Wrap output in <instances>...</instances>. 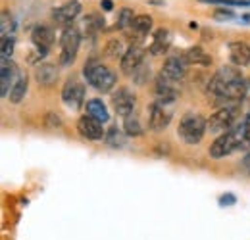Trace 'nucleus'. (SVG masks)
I'll return each instance as SVG.
<instances>
[{"mask_svg": "<svg viewBox=\"0 0 250 240\" xmlns=\"http://www.w3.org/2000/svg\"><path fill=\"white\" fill-rule=\"evenodd\" d=\"M83 25H85V29H87L89 35H96L98 31L104 29V20H102L98 14H91V16H87V18H85Z\"/></svg>", "mask_w": 250, "mask_h": 240, "instance_id": "26", "label": "nucleus"}, {"mask_svg": "<svg viewBox=\"0 0 250 240\" xmlns=\"http://www.w3.org/2000/svg\"><path fill=\"white\" fill-rule=\"evenodd\" d=\"M135 104H137V96L129 87H120L112 94V106H114L116 114L122 118H127L133 114Z\"/></svg>", "mask_w": 250, "mask_h": 240, "instance_id": "8", "label": "nucleus"}, {"mask_svg": "<svg viewBox=\"0 0 250 240\" xmlns=\"http://www.w3.org/2000/svg\"><path fill=\"white\" fill-rule=\"evenodd\" d=\"M152 18L148 16V14H141V16H135V20H133V23H131V27H129V37H133V40H135V44H139L141 42V39L143 37H146L150 31H152Z\"/></svg>", "mask_w": 250, "mask_h": 240, "instance_id": "17", "label": "nucleus"}, {"mask_svg": "<svg viewBox=\"0 0 250 240\" xmlns=\"http://www.w3.org/2000/svg\"><path fill=\"white\" fill-rule=\"evenodd\" d=\"M241 165H243V169L250 175V154L245 156V160H243V163H241Z\"/></svg>", "mask_w": 250, "mask_h": 240, "instance_id": "38", "label": "nucleus"}, {"mask_svg": "<svg viewBox=\"0 0 250 240\" xmlns=\"http://www.w3.org/2000/svg\"><path fill=\"white\" fill-rule=\"evenodd\" d=\"M31 40H33V44L37 46V50L44 56V54L50 50V46L54 44L56 37H54V31L50 29L48 25H37V27L31 31Z\"/></svg>", "mask_w": 250, "mask_h": 240, "instance_id": "15", "label": "nucleus"}, {"mask_svg": "<svg viewBox=\"0 0 250 240\" xmlns=\"http://www.w3.org/2000/svg\"><path fill=\"white\" fill-rule=\"evenodd\" d=\"M237 150H249L247 139H245V125H243V123H239V125H235L231 131L219 135L218 139L212 142V146H210L208 152H210L212 158L221 160V158L231 156L233 152H237Z\"/></svg>", "mask_w": 250, "mask_h": 240, "instance_id": "2", "label": "nucleus"}, {"mask_svg": "<svg viewBox=\"0 0 250 240\" xmlns=\"http://www.w3.org/2000/svg\"><path fill=\"white\" fill-rule=\"evenodd\" d=\"M14 37H2V58H10L14 52Z\"/></svg>", "mask_w": 250, "mask_h": 240, "instance_id": "30", "label": "nucleus"}, {"mask_svg": "<svg viewBox=\"0 0 250 240\" xmlns=\"http://www.w3.org/2000/svg\"><path fill=\"white\" fill-rule=\"evenodd\" d=\"M79 44H81V35H79V29L73 27V25H67L65 29L62 31V37H60V61L63 65H69L71 61L75 60L77 56V50H79Z\"/></svg>", "mask_w": 250, "mask_h": 240, "instance_id": "6", "label": "nucleus"}, {"mask_svg": "<svg viewBox=\"0 0 250 240\" xmlns=\"http://www.w3.org/2000/svg\"><path fill=\"white\" fill-rule=\"evenodd\" d=\"M229 58L237 67H247L250 63V46L241 40L229 42Z\"/></svg>", "mask_w": 250, "mask_h": 240, "instance_id": "18", "label": "nucleus"}, {"mask_svg": "<svg viewBox=\"0 0 250 240\" xmlns=\"http://www.w3.org/2000/svg\"><path fill=\"white\" fill-rule=\"evenodd\" d=\"M124 131H125V135H129V137H141L145 129H143V125H141L139 118H137L135 114H131V116L125 118Z\"/></svg>", "mask_w": 250, "mask_h": 240, "instance_id": "25", "label": "nucleus"}, {"mask_svg": "<svg viewBox=\"0 0 250 240\" xmlns=\"http://www.w3.org/2000/svg\"><path fill=\"white\" fill-rule=\"evenodd\" d=\"M148 71H150V67H145V65L141 63V65L137 67V71L133 73V77H135V81H137L139 85H143V83L146 81V73H148Z\"/></svg>", "mask_w": 250, "mask_h": 240, "instance_id": "32", "label": "nucleus"}, {"mask_svg": "<svg viewBox=\"0 0 250 240\" xmlns=\"http://www.w3.org/2000/svg\"><path fill=\"white\" fill-rule=\"evenodd\" d=\"M219 204H235V196H231V194L221 196V198H219Z\"/></svg>", "mask_w": 250, "mask_h": 240, "instance_id": "37", "label": "nucleus"}, {"mask_svg": "<svg viewBox=\"0 0 250 240\" xmlns=\"http://www.w3.org/2000/svg\"><path fill=\"white\" fill-rule=\"evenodd\" d=\"M20 71H18V65L14 61L2 58V71H0V94L2 98L10 96V90L16 85V81L20 79Z\"/></svg>", "mask_w": 250, "mask_h": 240, "instance_id": "9", "label": "nucleus"}, {"mask_svg": "<svg viewBox=\"0 0 250 240\" xmlns=\"http://www.w3.org/2000/svg\"><path fill=\"white\" fill-rule=\"evenodd\" d=\"M245 100H247V102H250V79L247 81V96H245Z\"/></svg>", "mask_w": 250, "mask_h": 240, "instance_id": "39", "label": "nucleus"}, {"mask_svg": "<svg viewBox=\"0 0 250 240\" xmlns=\"http://www.w3.org/2000/svg\"><path fill=\"white\" fill-rule=\"evenodd\" d=\"M200 2H206V4H219V6H250V0L245 2V0H200Z\"/></svg>", "mask_w": 250, "mask_h": 240, "instance_id": "31", "label": "nucleus"}, {"mask_svg": "<svg viewBox=\"0 0 250 240\" xmlns=\"http://www.w3.org/2000/svg\"><path fill=\"white\" fill-rule=\"evenodd\" d=\"M100 8H102L104 12H112V10H114V2H112V0H100Z\"/></svg>", "mask_w": 250, "mask_h": 240, "instance_id": "36", "label": "nucleus"}, {"mask_svg": "<svg viewBox=\"0 0 250 240\" xmlns=\"http://www.w3.org/2000/svg\"><path fill=\"white\" fill-rule=\"evenodd\" d=\"M125 50H124V42L120 39H112L108 40V46H106V56L108 58H124Z\"/></svg>", "mask_w": 250, "mask_h": 240, "instance_id": "28", "label": "nucleus"}, {"mask_svg": "<svg viewBox=\"0 0 250 240\" xmlns=\"http://www.w3.org/2000/svg\"><path fill=\"white\" fill-rule=\"evenodd\" d=\"M171 31L169 29H158L154 33V40H152V44H150V48H148V52L152 54V56H160V54H164V52H167V48L171 46Z\"/></svg>", "mask_w": 250, "mask_h": 240, "instance_id": "20", "label": "nucleus"}, {"mask_svg": "<svg viewBox=\"0 0 250 240\" xmlns=\"http://www.w3.org/2000/svg\"><path fill=\"white\" fill-rule=\"evenodd\" d=\"M206 131H208V121L200 114H185L177 127L179 139L185 140L187 144H198L204 139Z\"/></svg>", "mask_w": 250, "mask_h": 240, "instance_id": "4", "label": "nucleus"}, {"mask_svg": "<svg viewBox=\"0 0 250 240\" xmlns=\"http://www.w3.org/2000/svg\"><path fill=\"white\" fill-rule=\"evenodd\" d=\"M77 131L81 137L89 139V140H102L106 139V131L102 129V123L94 120L91 116H83L77 121Z\"/></svg>", "mask_w": 250, "mask_h": 240, "instance_id": "11", "label": "nucleus"}, {"mask_svg": "<svg viewBox=\"0 0 250 240\" xmlns=\"http://www.w3.org/2000/svg\"><path fill=\"white\" fill-rule=\"evenodd\" d=\"M27 87H29V79H27V75L21 73L20 79L16 81V85L10 90V102L12 104H20L27 94Z\"/></svg>", "mask_w": 250, "mask_h": 240, "instance_id": "23", "label": "nucleus"}, {"mask_svg": "<svg viewBox=\"0 0 250 240\" xmlns=\"http://www.w3.org/2000/svg\"><path fill=\"white\" fill-rule=\"evenodd\" d=\"M154 94H156V102L164 104V106L173 104L177 98V90L173 87V81L166 79L164 75H158L154 81Z\"/></svg>", "mask_w": 250, "mask_h": 240, "instance_id": "16", "label": "nucleus"}, {"mask_svg": "<svg viewBox=\"0 0 250 240\" xmlns=\"http://www.w3.org/2000/svg\"><path fill=\"white\" fill-rule=\"evenodd\" d=\"M243 125H245V139H247V146H249V150H250V114L245 118Z\"/></svg>", "mask_w": 250, "mask_h": 240, "instance_id": "34", "label": "nucleus"}, {"mask_svg": "<svg viewBox=\"0 0 250 240\" xmlns=\"http://www.w3.org/2000/svg\"><path fill=\"white\" fill-rule=\"evenodd\" d=\"M237 116H239V104H231V106H223L218 112H214L208 118V131L214 135H223L227 131H231L237 123Z\"/></svg>", "mask_w": 250, "mask_h": 240, "instance_id": "5", "label": "nucleus"}, {"mask_svg": "<svg viewBox=\"0 0 250 240\" xmlns=\"http://www.w3.org/2000/svg\"><path fill=\"white\" fill-rule=\"evenodd\" d=\"M133 20H135L133 10H131V8H122V10H120V16H118V20H116V27L122 31L129 29L131 23H133Z\"/></svg>", "mask_w": 250, "mask_h": 240, "instance_id": "27", "label": "nucleus"}, {"mask_svg": "<svg viewBox=\"0 0 250 240\" xmlns=\"http://www.w3.org/2000/svg\"><path fill=\"white\" fill-rule=\"evenodd\" d=\"M185 71H187V61L181 54V56H169L167 60L164 61L160 75H164L166 79L175 83V81H181L185 77Z\"/></svg>", "mask_w": 250, "mask_h": 240, "instance_id": "13", "label": "nucleus"}, {"mask_svg": "<svg viewBox=\"0 0 250 240\" xmlns=\"http://www.w3.org/2000/svg\"><path fill=\"white\" fill-rule=\"evenodd\" d=\"M14 20L8 14V10H2V37H14Z\"/></svg>", "mask_w": 250, "mask_h": 240, "instance_id": "29", "label": "nucleus"}, {"mask_svg": "<svg viewBox=\"0 0 250 240\" xmlns=\"http://www.w3.org/2000/svg\"><path fill=\"white\" fill-rule=\"evenodd\" d=\"M44 121H46L48 125H52V127H60V125H62V121H60V118H58V116H54V114H46V118H44Z\"/></svg>", "mask_w": 250, "mask_h": 240, "instance_id": "33", "label": "nucleus"}, {"mask_svg": "<svg viewBox=\"0 0 250 240\" xmlns=\"http://www.w3.org/2000/svg\"><path fill=\"white\" fill-rule=\"evenodd\" d=\"M143 60H145V48L141 44H131L125 50L124 58L120 61V67L125 75H133L137 71V67L143 63Z\"/></svg>", "mask_w": 250, "mask_h": 240, "instance_id": "12", "label": "nucleus"}, {"mask_svg": "<svg viewBox=\"0 0 250 240\" xmlns=\"http://www.w3.org/2000/svg\"><path fill=\"white\" fill-rule=\"evenodd\" d=\"M208 90L216 96L218 102H225V106L241 104L247 96V81L243 79V75L237 67L223 65L210 79Z\"/></svg>", "mask_w": 250, "mask_h": 240, "instance_id": "1", "label": "nucleus"}, {"mask_svg": "<svg viewBox=\"0 0 250 240\" xmlns=\"http://www.w3.org/2000/svg\"><path fill=\"white\" fill-rule=\"evenodd\" d=\"M171 121V112L166 110L164 104L152 102L148 106V129L150 131H164Z\"/></svg>", "mask_w": 250, "mask_h": 240, "instance_id": "10", "label": "nucleus"}, {"mask_svg": "<svg viewBox=\"0 0 250 240\" xmlns=\"http://www.w3.org/2000/svg\"><path fill=\"white\" fill-rule=\"evenodd\" d=\"M85 110H87V116H91V118H94V120H98L100 123H106V121L110 120V114H108L106 104H104L102 100H98V98L87 100Z\"/></svg>", "mask_w": 250, "mask_h": 240, "instance_id": "21", "label": "nucleus"}, {"mask_svg": "<svg viewBox=\"0 0 250 240\" xmlns=\"http://www.w3.org/2000/svg\"><path fill=\"white\" fill-rule=\"evenodd\" d=\"M83 75L87 79V83L96 89L98 92H110V90L116 87L118 83V77L116 73L108 67V65H102L100 61L96 60H89L83 67Z\"/></svg>", "mask_w": 250, "mask_h": 240, "instance_id": "3", "label": "nucleus"}, {"mask_svg": "<svg viewBox=\"0 0 250 240\" xmlns=\"http://www.w3.org/2000/svg\"><path fill=\"white\" fill-rule=\"evenodd\" d=\"M81 10H83V6H81L79 0H67L65 4H62L60 8H56V10L52 12V18H54L56 23L67 25V23H71V21L81 14Z\"/></svg>", "mask_w": 250, "mask_h": 240, "instance_id": "14", "label": "nucleus"}, {"mask_svg": "<svg viewBox=\"0 0 250 240\" xmlns=\"http://www.w3.org/2000/svg\"><path fill=\"white\" fill-rule=\"evenodd\" d=\"M62 100L67 108L79 110L83 106V102H85V87H83V83L77 81L75 77L67 79L62 89Z\"/></svg>", "mask_w": 250, "mask_h": 240, "instance_id": "7", "label": "nucleus"}, {"mask_svg": "<svg viewBox=\"0 0 250 240\" xmlns=\"http://www.w3.org/2000/svg\"><path fill=\"white\" fill-rule=\"evenodd\" d=\"M35 81L41 87H52L58 81V67L54 63H41V65H37Z\"/></svg>", "mask_w": 250, "mask_h": 240, "instance_id": "19", "label": "nucleus"}, {"mask_svg": "<svg viewBox=\"0 0 250 240\" xmlns=\"http://www.w3.org/2000/svg\"><path fill=\"white\" fill-rule=\"evenodd\" d=\"M188 27H190V29H198V23H196V21H190Z\"/></svg>", "mask_w": 250, "mask_h": 240, "instance_id": "40", "label": "nucleus"}, {"mask_svg": "<svg viewBox=\"0 0 250 240\" xmlns=\"http://www.w3.org/2000/svg\"><path fill=\"white\" fill-rule=\"evenodd\" d=\"M106 142L112 146V148H124L125 146V133L120 127H110L106 131Z\"/></svg>", "mask_w": 250, "mask_h": 240, "instance_id": "24", "label": "nucleus"}, {"mask_svg": "<svg viewBox=\"0 0 250 240\" xmlns=\"http://www.w3.org/2000/svg\"><path fill=\"white\" fill-rule=\"evenodd\" d=\"M218 20H223V18H227V20H231V18H235V14L231 12V10H216V14H214Z\"/></svg>", "mask_w": 250, "mask_h": 240, "instance_id": "35", "label": "nucleus"}, {"mask_svg": "<svg viewBox=\"0 0 250 240\" xmlns=\"http://www.w3.org/2000/svg\"><path fill=\"white\" fill-rule=\"evenodd\" d=\"M183 58H185V61L190 63V65H210V63H212V58H210L200 46L188 48L187 52H183Z\"/></svg>", "mask_w": 250, "mask_h": 240, "instance_id": "22", "label": "nucleus"}]
</instances>
